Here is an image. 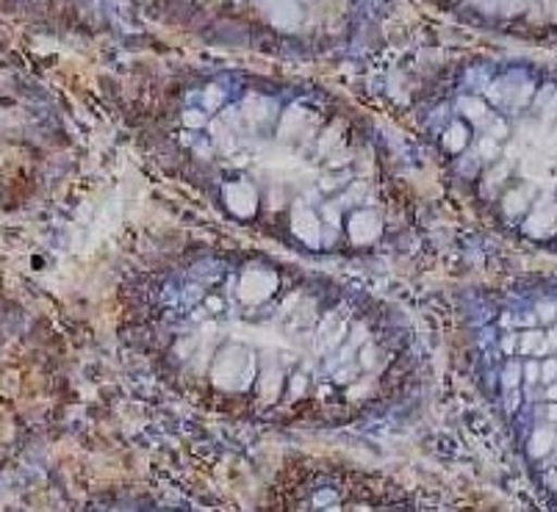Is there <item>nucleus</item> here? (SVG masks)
Instances as JSON below:
<instances>
[{
  "label": "nucleus",
  "mask_w": 557,
  "mask_h": 512,
  "mask_svg": "<svg viewBox=\"0 0 557 512\" xmlns=\"http://www.w3.org/2000/svg\"><path fill=\"white\" fill-rule=\"evenodd\" d=\"M172 17L231 37L322 42L344 32L356 0H159Z\"/></svg>",
  "instance_id": "f257e3e1"
},
{
  "label": "nucleus",
  "mask_w": 557,
  "mask_h": 512,
  "mask_svg": "<svg viewBox=\"0 0 557 512\" xmlns=\"http://www.w3.org/2000/svg\"><path fill=\"white\" fill-rule=\"evenodd\" d=\"M442 3L469 17L503 25L544 23V17H549L552 12V0H442Z\"/></svg>",
  "instance_id": "f03ea898"
},
{
  "label": "nucleus",
  "mask_w": 557,
  "mask_h": 512,
  "mask_svg": "<svg viewBox=\"0 0 557 512\" xmlns=\"http://www.w3.org/2000/svg\"><path fill=\"white\" fill-rule=\"evenodd\" d=\"M34 3H45V7H67V3H78V0H34Z\"/></svg>",
  "instance_id": "7ed1b4c3"
}]
</instances>
